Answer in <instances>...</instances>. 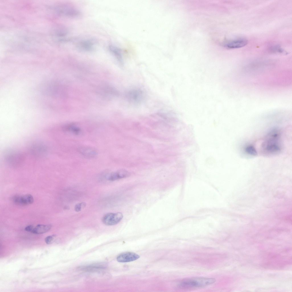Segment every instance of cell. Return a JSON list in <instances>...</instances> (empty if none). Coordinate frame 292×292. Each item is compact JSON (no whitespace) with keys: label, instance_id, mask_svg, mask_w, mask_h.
<instances>
[{"label":"cell","instance_id":"18","mask_svg":"<svg viewBox=\"0 0 292 292\" xmlns=\"http://www.w3.org/2000/svg\"><path fill=\"white\" fill-rule=\"evenodd\" d=\"M269 50L271 52L280 54H285L287 52L278 45H273L270 48Z\"/></svg>","mask_w":292,"mask_h":292},{"label":"cell","instance_id":"12","mask_svg":"<svg viewBox=\"0 0 292 292\" xmlns=\"http://www.w3.org/2000/svg\"><path fill=\"white\" fill-rule=\"evenodd\" d=\"M129 173L124 170H120L110 173L107 177V179L110 181H114L128 177Z\"/></svg>","mask_w":292,"mask_h":292},{"label":"cell","instance_id":"4","mask_svg":"<svg viewBox=\"0 0 292 292\" xmlns=\"http://www.w3.org/2000/svg\"><path fill=\"white\" fill-rule=\"evenodd\" d=\"M144 93L138 89H131L128 91L126 97L128 101L134 104H139L143 101L144 99Z\"/></svg>","mask_w":292,"mask_h":292},{"label":"cell","instance_id":"3","mask_svg":"<svg viewBox=\"0 0 292 292\" xmlns=\"http://www.w3.org/2000/svg\"><path fill=\"white\" fill-rule=\"evenodd\" d=\"M23 155L15 151H10L5 155V159L7 163L13 167L20 165L24 160Z\"/></svg>","mask_w":292,"mask_h":292},{"label":"cell","instance_id":"17","mask_svg":"<svg viewBox=\"0 0 292 292\" xmlns=\"http://www.w3.org/2000/svg\"><path fill=\"white\" fill-rule=\"evenodd\" d=\"M244 151L247 154L251 156H255L257 155V152L255 147L251 144L246 145L244 147Z\"/></svg>","mask_w":292,"mask_h":292},{"label":"cell","instance_id":"7","mask_svg":"<svg viewBox=\"0 0 292 292\" xmlns=\"http://www.w3.org/2000/svg\"><path fill=\"white\" fill-rule=\"evenodd\" d=\"M13 202L16 204L25 206L32 203L34 201L33 196L30 194L23 196H16L12 198Z\"/></svg>","mask_w":292,"mask_h":292},{"label":"cell","instance_id":"13","mask_svg":"<svg viewBox=\"0 0 292 292\" xmlns=\"http://www.w3.org/2000/svg\"><path fill=\"white\" fill-rule=\"evenodd\" d=\"M31 149L32 153L38 157L44 156L47 153L46 148L44 145L40 144L35 145Z\"/></svg>","mask_w":292,"mask_h":292},{"label":"cell","instance_id":"16","mask_svg":"<svg viewBox=\"0 0 292 292\" xmlns=\"http://www.w3.org/2000/svg\"><path fill=\"white\" fill-rule=\"evenodd\" d=\"M51 227V224H38L34 228L31 232L37 234H43L48 231Z\"/></svg>","mask_w":292,"mask_h":292},{"label":"cell","instance_id":"6","mask_svg":"<svg viewBox=\"0 0 292 292\" xmlns=\"http://www.w3.org/2000/svg\"><path fill=\"white\" fill-rule=\"evenodd\" d=\"M58 11L61 15L71 18H76L81 15V12L76 8L68 5L60 7Z\"/></svg>","mask_w":292,"mask_h":292},{"label":"cell","instance_id":"2","mask_svg":"<svg viewBox=\"0 0 292 292\" xmlns=\"http://www.w3.org/2000/svg\"><path fill=\"white\" fill-rule=\"evenodd\" d=\"M215 279L202 277H194L182 279L179 283L178 286L181 288L188 289L201 287L214 283Z\"/></svg>","mask_w":292,"mask_h":292},{"label":"cell","instance_id":"19","mask_svg":"<svg viewBox=\"0 0 292 292\" xmlns=\"http://www.w3.org/2000/svg\"><path fill=\"white\" fill-rule=\"evenodd\" d=\"M86 206V203L84 202L77 204L75 206V210L77 212H80L81 211L82 208L85 207Z\"/></svg>","mask_w":292,"mask_h":292},{"label":"cell","instance_id":"10","mask_svg":"<svg viewBox=\"0 0 292 292\" xmlns=\"http://www.w3.org/2000/svg\"><path fill=\"white\" fill-rule=\"evenodd\" d=\"M137 254L132 252H126L122 253L119 255L117 257V260L120 262H127L135 260L139 258Z\"/></svg>","mask_w":292,"mask_h":292},{"label":"cell","instance_id":"14","mask_svg":"<svg viewBox=\"0 0 292 292\" xmlns=\"http://www.w3.org/2000/svg\"><path fill=\"white\" fill-rule=\"evenodd\" d=\"M63 128L64 131L76 135H80L82 132L81 128L73 123L66 124L63 127Z\"/></svg>","mask_w":292,"mask_h":292},{"label":"cell","instance_id":"21","mask_svg":"<svg viewBox=\"0 0 292 292\" xmlns=\"http://www.w3.org/2000/svg\"><path fill=\"white\" fill-rule=\"evenodd\" d=\"M33 228L34 227L33 226L30 225L26 226L25 228V230L27 231L32 232Z\"/></svg>","mask_w":292,"mask_h":292},{"label":"cell","instance_id":"1","mask_svg":"<svg viewBox=\"0 0 292 292\" xmlns=\"http://www.w3.org/2000/svg\"><path fill=\"white\" fill-rule=\"evenodd\" d=\"M282 149L280 130L278 128H272L267 133L261 143V152L265 156H272L279 154Z\"/></svg>","mask_w":292,"mask_h":292},{"label":"cell","instance_id":"11","mask_svg":"<svg viewBox=\"0 0 292 292\" xmlns=\"http://www.w3.org/2000/svg\"><path fill=\"white\" fill-rule=\"evenodd\" d=\"M79 153L81 155L88 158H93L97 155L96 150L93 148L87 146H81L78 148Z\"/></svg>","mask_w":292,"mask_h":292},{"label":"cell","instance_id":"9","mask_svg":"<svg viewBox=\"0 0 292 292\" xmlns=\"http://www.w3.org/2000/svg\"><path fill=\"white\" fill-rule=\"evenodd\" d=\"M94 43L90 39H86L80 42L77 45L78 49L81 51L85 52H91L94 49Z\"/></svg>","mask_w":292,"mask_h":292},{"label":"cell","instance_id":"20","mask_svg":"<svg viewBox=\"0 0 292 292\" xmlns=\"http://www.w3.org/2000/svg\"><path fill=\"white\" fill-rule=\"evenodd\" d=\"M54 239V236H49L46 237L45 239V241L46 244H49Z\"/></svg>","mask_w":292,"mask_h":292},{"label":"cell","instance_id":"15","mask_svg":"<svg viewBox=\"0 0 292 292\" xmlns=\"http://www.w3.org/2000/svg\"><path fill=\"white\" fill-rule=\"evenodd\" d=\"M108 48L110 52L115 58L117 61L120 64H122L123 63V60L120 49L117 47L112 45H109Z\"/></svg>","mask_w":292,"mask_h":292},{"label":"cell","instance_id":"5","mask_svg":"<svg viewBox=\"0 0 292 292\" xmlns=\"http://www.w3.org/2000/svg\"><path fill=\"white\" fill-rule=\"evenodd\" d=\"M123 217L120 212L110 213L106 214L102 218V221L105 224L111 226L116 224L120 222Z\"/></svg>","mask_w":292,"mask_h":292},{"label":"cell","instance_id":"8","mask_svg":"<svg viewBox=\"0 0 292 292\" xmlns=\"http://www.w3.org/2000/svg\"><path fill=\"white\" fill-rule=\"evenodd\" d=\"M248 43V40L246 39L240 38L228 41L225 43L224 46L228 48H237L245 46Z\"/></svg>","mask_w":292,"mask_h":292}]
</instances>
